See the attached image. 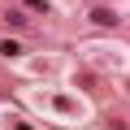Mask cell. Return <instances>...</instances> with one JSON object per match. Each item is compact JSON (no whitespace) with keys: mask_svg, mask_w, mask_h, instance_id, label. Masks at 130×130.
<instances>
[{"mask_svg":"<svg viewBox=\"0 0 130 130\" xmlns=\"http://www.w3.org/2000/svg\"><path fill=\"white\" fill-rule=\"evenodd\" d=\"M13 130H35V126H30V121H18V126H13Z\"/></svg>","mask_w":130,"mask_h":130,"instance_id":"5b68a950","label":"cell"},{"mask_svg":"<svg viewBox=\"0 0 130 130\" xmlns=\"http://www.w3.org/2000/svg\"><path fill=\"white\" fill-rule=\"evenodd\" d=\"M30 9H39V13H48V0H26Z\"/></svg>","mask_w":130,"mask_h":130,"instance_id":"277c9868","label":"cell"},{"mask_svg":"<svg viewBox=\"0 0 130 130\" xmlns=\"http://www.w3.org/2000/svg\"><path fill=\"white\" fill-rule=\"evenodd\" d=\"M5 22H9L13 30H26V18H22V9H9V13H5Z\"/></svg>","mask_w":130,"mask_h":130,"instance_id":"3957f363","label":"cell"},{"mask_svg":"<svg viewBox=\"0 0 130 130\" xmlns=\"http://www.w3.org/2000/svg\"><path fill=\"white\" fill-rule=\"evenodd\" d=\"M91 22H100V26H117V13H108V9H91Z\"/></svg>","mask_w":130,"mask_h":130,"instance_id":"6da1fadb","label":"cell"},{"mask_svg":"<svg viewBox=\"0 0 130 130\" xmlns=\"http://www.w3.org/2000/svg\"><path fill=\"white\" fill-rule=\"evenodd\" d=\"M0 56H22V43L18 39H0Z\"/></svg>","mask_w":130,"mask_h":130,"instance_id":"7a4b0ae2","label":"cell"}]
</instances>
